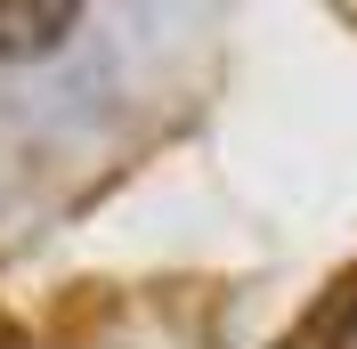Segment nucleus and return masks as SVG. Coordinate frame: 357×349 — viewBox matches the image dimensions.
<instances>
[{"instance_id": "2", "label": "nucleus", "mask_w": 357, "mask_h": 349, "mask_svg": "<svg viewBox=\"0 0 357 349\" xmlns=\"http://www.w3.org/2000/svg\"><path fill=\"white\" fill-rule=\"evenodd\" d=\"M349 349H357V333H349Z\"/></svg>"}, {"instance_id": "1", "label": "nucleus", "mask_w": 357, "mask_h": 349, "mask_svg": "<svg viewBox=\"0 0 357 349\" xmlns=\"http://www.w3.org/2000/svg\"><path fill=\"white\" fill-rule=\"evenodd\" d=\"M82 8H0V66H33L73 41Z\"/></svg>"}]
</instances>
